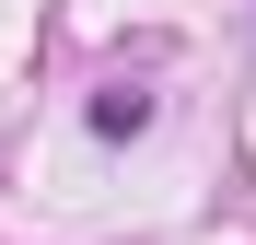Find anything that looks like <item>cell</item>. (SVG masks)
<instances>
[{"label":"cell","instance_id":"6da1fadb","mask_svg":"<svg viewBox=\"0 0 256 245\" xmlns=\"http://www.w3.org/2000/svg\"><path fill=\"white\" fill-rule=\"evenodd\" d=\"M94 129L105 140H140L152 129V94H140V82H105V94H94Z\"/></svg>","mask_w":256,"mask_h":245}]
</instances>
